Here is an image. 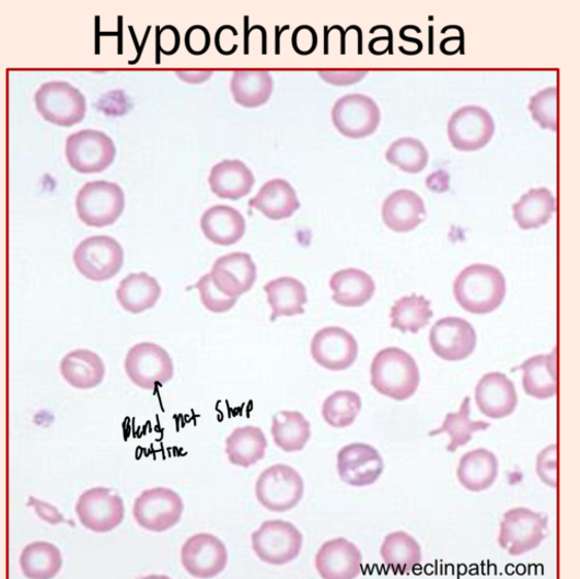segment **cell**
I'll use <instances>...</instances> for the list:
<instances>
[{
	"label": "cell",
	"mask_w": 580,
	"mask_h": 579,
	"mask_svg": "<svg viewBox=\"0 0 580 579\" xmlns=\"http://www.w3.org/2000/svg\"><path fill=\"white\" fill-rule=\"evenodd\" d=\"M255 495L268 510L286 512L295 508L303 499L304 480L295 468L274 465L257 478Z\"/></svg>",
	"instance_id": "52a82bcc"
},
{
	"label": "cell",
	"mask_w": 580,
	"mask_h": 579,
	"mask_svg": "<svg viewBox=\"0 0 580 579\" xmlns=\"http://www.w3.org/2000/svg\"><path fill=\"white\" fill-rule=\"evenodd\" d=\"M268 303L271 306V321L280 316H294L305 312L308 303L306 288L302 281L293 277H280L264 287Z\"/></svg>",
	"instance_id": "4dcf8cb0"
},
{
	"label": "cell",
	"mask_w": 580,
	"mask_h": 579,
	"mask_svg": "<svg viewBox=\"0 0 580 579\" xmlns=\"http://www.w3.org/2000/svg\"><path fill=\"white\" fill-rule=\"evenodd\" d=\"M255 184L252 171L241 160H222L210 172L209 185L220 199L237 201L250 195Z\"/></svg>",
	"instance_id": "603a6c76"
},
{
	"label": "cell",
	"mask_w": 580,
	"mask_h": 579,
	"mask_svg": "<svg viewBox=\"0 0 580 579\" xmlns=\"http://www.w3.org/2000/svg\"><path fill=\"white\" fill-rule=\"evenodd\" d=\"M433 316L431 302L425 297L411 294L397 301L392 309V328L404 334L426 328Z\"/></svg>",
	"instance_id": "f35d334b"
},
{
	"label": "cell",
	"mask_w": 580,
	"mask_h": 579,
	"mask_svg": "<svg viewBox=\"0 0 580 579\" xmlns=\"http://www.w3.org/2000/svg\"><path fill=\"white\" fill-rule=\"evenodd\" d=\"M76 206L79 218L86 227L107 228L115 223L124 212V190L116 183L89 182L79 190Z\"/></svg>",
	"instance_id": "3957f363"
},
{
	"label": "cell",
	"mask_w": 580,
	"mask_h": 579,
	"mask_svg": "<svg viewBox=\"0 0 580 579\" xmlns=\"http://www.w3.org/2000/svg\"><path fill=\"white\" fill-rule=\"evenodd\" d=\"M275 443L286 453L301 452L311 439V425L300 412L282 410L272 418Z\"/></svg>",
	"instance_id": "e575fe53"
},
{
	"label": "cell",
	"mask_w": 580,
	"mask_h": 579,
	"mask_svg": "<svg viewBox=\"0 0 580 579\" xmlns=\"http://www.w3.org/2000/svg\"><path fill=\"white\" fill-rule=\"evenodd\" d=\"M363 557L358 546L346 539L322 544L315 557V567L322 578L352 579L362 571Z\"/></svg>",
	"instance_id": "ffe728a7"
},
{
	"label": "cell",
	"mask_w": 580,
	"mask_h": 579,
	"mask_svg": "<svg viewBox=\"0 0 580 579\" xmlns=\"http://www.w3.org/2000/svg\"><path fill=\"white\" fill-rule=\"evenodd\" d=\"M125 371L144 391L169 383L174 377V363L166 349L153 343H140L128 350Z\"/></svg>",
	"instance_id": "ba28073f"
},
{
	"label": "cell",
	"mask_w": 580,
	"mask_h": 579,
	"mask_svg": "<svg viewBox=\"0 0 580 579\" xmlns=\"http://www.w3.org/2000/svg\"><path fill=\"white\" fill-rule=\"evenodd\" d=\"M518 370L523 371V389L529 396L544 401L557 395V349L529 359Z\"/></svg>",
	"instance_id": "4316f807"
},
{
	"label": "cell",
	"mask_w": 580,
	"mask_h": 579,
	"mask_svg": "<svg viewBox=\"0 0 580 579\" xmlns=\"http://www.w3.org/2000/svg\"><path fill=\"white\" fill-rule=\"evenodd\" d=\"M121 308L140 314L154 308L161 297V286L147 273L131 274L124 278L116 292Z\"/></svg>",
	"instance_id": "f546056e"
},
{
	"label": "cell",
	"mask_w": 580,
	"mask_h": 579,
	"mask_svg": "<svg viewBox=\"0 0 580 579\" xmlns=\"http://www.w3.org/2000/svg\"><path fill=\"white\" fill-rule=\"evenodd\" d=\"M44 507L45 508H42L43 510L36 509L43 520L53 524H56L61 521L59 512L54 507H50L45 503Z\"/></svg>",
	"instance_id": "f907efd6"
},
{
	"label": "cell",
	"mask_w": 580,
	"mask_h": 579,
	"mask_svg": "<svg viewBox=\"0 0 580 579\" xmlns=\"http://www.w3.org/2000/svg\"><path fill=\"white\" fill-rule=\"evenodd\" d=\"M477 336L468 321L448 316L438 321L430 333V345L437 357L448 362H460L472 356Z\"/></svg>",
	"instance_id": "9a60e30c"
},
{
	"label": "cell",
	"mask_w": 580,
	"mask_h": 579,
	"mask_svg": "<svg viewBox=\"0 0 580 579\" xmlns=\"http://www.w3.org/2000/svg\"><path fill=\"white\" fill-rule=\"evenodd\" d=\"M231 90L234 101L242 107L256 108L266 105L274 92V79L268 71H235Z\"/></svg>",
	"instance_id": "d6a6232c"
},
{
	"label": "cell",
	"mask_w": 580,
	"mask_h": 579,
	"mask_svg": "<svg viewBox=\"0 0 580 579\" xmlns=\"http://www.w3.org/2000/svg\"><path fill=\"white\" fill-rule=\"evenodd\" d=\"M116 146L98 130H82L67 140L66 154L70 166L81 174H98L112 166Z\"/></svg>",
	"instance_id": "30bf717a"
},
{
	"label": "cell",
	"mask_w": 580,
	"mask_h": 579,
	"mask_svg": "<svg viewBox=\"0 0 580 579\" xmlns=\"http://www.w3.org/2000/svg\"><path fill=\"white\" fill-rule=\"evenodd\" d=\"M210 276L224 297L239 299L253 288L257 268L248 253L234 252L218 257Z\"/></svg>",
	"instance_id": "d6986e66"
},
{
	"label": "cell",
	"mask_w": 580,
	"mask_h": 579,
	"mask_svg": "<svg viewBox=\"0 0 580 579\" xmlns=\"http://www.w3.org/2000/svg\"><path fill=\"white\" fill-rule=\"evenodd\" d=\"M386 162L408 174L424 172L429 163L426 146L414 138H402L391 144L385 152Z\"/></svg>",
	"instance_id": "ab89813d"
},
{
	"label": "cell",
	"mask_w": 580,
	"mask_h": 579,
	"mask_svg": "<svg viewBox=\"0 0 580 579\" xmlns=\"http://www.w3.org/2000/svg\"><path fill=\"white\" fill-rule=\"evenodd\" d=\"M491 427L488 422L472 421L471 418V398L466 397L457 413L446 414L443 425L440 429L431 431L430 436L434 437L441 433H448L450 443L446 447L448 452L455 453L460 447L466 445L477 431H485Z\"/></svg>",
	"instance_id": "74e56055"
},
{
	"label": "cell",
	"mask_w": 580,
	"mask_h": 579,
	"mask_svg": "<svg viewBox=\"0 0 580 579\" xmlns=\"http://www.w3.org/2000/svg\"><path fill=\"white\" fill-rule=\"evenodd\" d=\"M181 46V36L178 30L173 25L156 28V48L167 56L177 53Z\"/></svg>",
	"instance_id": "c3c4849f"
},
{
	"label": "cell",
	"mask_w": 580,
	"mask_h": 579,
	"mask_svg": "<svg viewBox=\"0 0 580 579\" xmlns=\"http://www.w3.org/2000/svg\"><path fill=\"white\" fill-rule=\"evenodd\" d=\"M20 566L28 578L48 579L60 571L62 557L56 545L44 541L34 542L22 552Z\"/></svg>",
	"instance_id": "8d00e7d4"
},
{
	"label": "cell",
	"mask_w": 580,
	"mask_h": 579,
	"mask_svg": "<svg viewBox=\"0 0 580 579\" xmlns=\"http://www.w3.org/2000/svg\"><path fill=\"white\" fill-rule=\"evenodd\" d=\"M499 472L496 455L487 449H476L465 454L460 463V484L468 491L482 493L490 489Z\"/></svg>",
	"instance_id": "83f0119b"
},
{
	"label": "cell",
	"mask_w": 580,
	"mask_h": 579,
	"mask_svg": "<svg viewBox=\"0 0 580 579\" xmlns=\"http://www.w3.org/2000/svg\"><path fill=\"white\" fill-rule=\"evenodd\" d=\"M381 557L394 572L407 574L421 564L422 551L411 535L399 531L385 536L381 546Z\"/></svg>",
	"instance_id": "d590c367"
},
{
	"label": "cell",
	"mask_w": 580,
	"mask_h": 579,
	"mask_svg": "<svg viewBox=\"0 0 580 579\" xmlns=\"http://www.w3.org/2000/svg\"><path fill=\"white\" fill-rule=\"evenodd\" d=\"M210 46L211 36L207 27L193 25L186 31L185 47L189 54L201 56L209 50Z\"/></svg>",
	"instance_id": "f6af8a7d"
},
{
	"label": "cell",
	"mask_w": 580,
	"mask_h": 579,
	"mask_svg": "<svg viewBox=\"0 0 580 579\" xmlns=\"http://www.w3.org/2000/svg\"><path fill=\"white\" fill-rule=\"evenodd\" d=\"M337 468L341 480L351 487L375 484L384 464L378 450L367 443H351L338 453Z\"/></svg>",
	"instance_id": "ac0fdd59"
},
{
	"label": "cell",
	"mask_w": 580,
	"mask_h": 579,
	"mask_svg": "<svg viewBox=\"0 0 580 579\" xmlns=\"http://www.w3.org/2000/svg\"><path fill=\"white\" fill-rule=\"evenodd\" d=\"M507 293L502 273L492 266L476 264L456 278L454 294L459 304L473 314H488L502 304Z\"/></svg>",
	"instance_id": "6da1fadb"
},
{
	"label": "cell",
	"mask_w": 580,
	"mask_h": 579,
	"mask_svg": "<svg viewBox=\"0 0 580 579\" xmlns=\"http://www.w3.org/2000/svg\"><path fill=\"white\" fill-rule=\"evenodd\" d=\"M63 379L77 390H92L104 381L106 368L98 354L89 349H77L68 354L60 363Z\"/></svg>",
	"instance_id": "484cf974"
},
{
	"label": "cell",
	"mask_w": 580,
	"mask_h": 579,
	"mask_svg": "<svg viewBox=\"0 0 580 579\" xmlns=\"http://www.w3.org/2000/svg\"><path fill=\"white\" fill-rule=\"evenodd\" d=\"M557 444H552L540 453L537 458V465L536 471L545 485L557 488V472H558V465H557Z\"/></svg>",
	"instance_id": "ee69618b"
},
{
	"label": "cell",
	"mask_w": 580,
	"mask_h": 579,
	"mask_svg": "<svg viewBox=\"0 0 580 579\" xmlns=\"http://www.w3.org/2000/svg\"><path fill=\"white\" fill-rule=\"evenodd\" d=\"M35 104L47 121L63 127L82 121L86 114L84 94L63 81L44 83L35 94Z\"/></svg>",
	"instance_id": "5b68a950"
},
{
	"label": "cell",
	"mask_w": 580,
	"mask_h": 579,
	"mask_svg": "<svg viewBox=\"0 0 580 579\" xmlns=\"http://www.w3.org/2000/svg\"><path fill=\"white\" fill-rule=\"evenodd\" d=\"M329 286L334 302L345 308H361L372 300L375 292L372 277L356 268L337 271Z\"/></svg>",
	"instance_id": "f1b7e54d"
},
{
	"label": "cell",
	"mask_w": 580,
	"mask_h": 579,
	"mask_svg": "<svg viewBox=\"0 0 580 579\" xmlns=\"http://www.w3.org/2000/svg\"><path fill=\"white\" fill-rule=\"evenodd\" d=\"M362 409L359 394L350 391H339L330 395L322 406V416L333 428L344 429L356 422Z\"/></svg>",
	"instance_id": "60d3db41"
},
{
	"label": "cell",
	"mask_w": 580,
	"mask_h": 579,
	"mask_svg": "<svg viewBox=\"0 0 580 579\" xmlns=\"http://www.w3.org/2000/svg\"><path fill=\"white\" fill-rule=\"evenodd\" d=\"M303 541L302 533L294 524L268 521L252 534V548L264 563L283 566L300 556Z\"/></svg>",
	"instance_id": "8992f818"
},
{
	"label": "cell",
	"mask_w": 580,
	"mask_h": 579,
	"mask_svg": "<svg viewBox=\"0 0 580 579\" xmlns=\"http://www.w3.org/2000/svg\"><path fill=\"white\" fill-rule=\"evenodd\" d=\"M475 401L483 415L498 420L514 412L519 396L513 382L506 374L492 372L477 383Z\"/></svg>",
	"instance_id": "44dd1931"
},
{
	"label": "cell",
	"mask_w": 580,
	"mask_h": 579,
	"mask_svg": "<svg viewBox=\"0 0 580 579\" xmlns=\"http://www.w3.org/2000/svg\"><path fill=\"white\" fill-rule=\"evenodd\" d=\"M549 519L529 508H513L503 514L499 544L511 556H523L536 548L549 532Z\"/></svg>",
	"instance_id": "277c9868"
},
{
	"label": "cell",
	"mask_w": 580,
	"mask_h": 579,
	"mask_svg": "<svg viewBox=\"0 0 580 579\" xmlns=\"http://www.w3.org/2000/svg\"><path fill=\"white\" fill-rule=\"evenodd\" d=\"M496 132L492 115L479 106H465L448 121V137L460 151H477L486 148Z\"/></svg>",
	"instance_id": "4fadbf2b"
},
{
	"label": "cell",
	"mask_w": 580,
	"mask_h": 579,
	"mask_svg": "<svg viewBox=\"0 0 580 579\" xmlns=\"http://www.w3.org/2000/svg\"><path fill=\"white\" fill-rule=\"evenodd\" d=\"M195 287L200 293L204 306L213 313L229 312L239 301V299L224 297L214 286L210 274L202 276Z\"/></svg>",
	"instance_id": "7bdbcfd3"
},
{
	"label": "cell",
	"mask_w": 580,
	"mask_h": 579,
	"mask_svg": "<svg viewBox=\"0 0 580 579\" xmlns=\"http://www.w3.org/2000/svg\"><path fill=\"white\" fill-rule=\"evenodd\" d=\"M182 565L193 577L212 578L229 563L225 545L217 536L199 533L189 537L181 552Z\"/></svg>",
	"instance_id": "2e32d148"
},
{
	"label": "cell",
	"mask_w": 580,
	"mask_h": 579,
	"mask_svg": "<svg viewBox=\"0 0 580 579\" xmlns=\"http://www.w3.org/2000/svg\"><path fill=\"white\" fill-rule=\"evenodd\" d=\"M558 101L557 86L546 88L532 96L529 109L543 130L558 131Z\"/></svg>",
	"instance_id": "b9f144b4"
},
{
	"label": "cell",
	"mask_w": 580,
	"mask_h": 579,
	"mask_svg": "<svg viewBox=\"0 0 580 579\" xmlns=\"http://www.w3.org/2000/svg\"><path fill=\"white\" fill-rule=\"evenodd\" d=\"M184 512L179 495L167 488L146 490L136 500L134 517L137 523L150 532H166L176 526Z\"/></svg>",
	"instance_id": "7c38bea8"
},
{
	"label": "cell",
	"mask_w": 580,
	"mask_h": 579,
	"mask_svg": "<svg viewBox=\"0 0 580 579\" xmlns=\"http://www.w3.org/2000/svg\"><path fill=\"white\" fill-rule=\"evenodd\" d=\"M427 218L422 198L409 189H399L385 199L382 219L385 227L396 233H408L420 227Z\"/></svg>",
	"instance_id": "7402d4cb"
},
{
	"label": "cell",
	"mask_w": 580,
	"mask_h": 579,
	"mask_svg": "<svg viewBox=\"0 0 580 579\" xmlns=\"http://www.w3.org/2000/svg\"><path fill=\"white\" fill-rule=\"evenodd\" d=\"M292 45L294 50L302 56L312 54L317 46V35L315 30L310 25L299 26L294 31Z\"/></svg>",
	"instance_id": "7dc6e473"
},
{
	"label": "cell",
	"mask_w": 580,
	"mask_h": 579,
	"mask_svg": "<svg viewBox=\"0 0 580 579\" xmlns=\"http://www.w3.org/2000/svg\"><path fill=\"white\" fill-rule=\"evenodd\" d=\"M267 447V438L260 428L243 427L225 440V454L233 465L248 468L265 458Z\"/></svg>",
	"instance_id": "836d02e7"
},
{
	"label": "cell",
	"mask_w": 580,
	"mask_h": 579,
	"mask_svg": "<svg viewBox=\"0 0 580 579\" xmlns=\"http://www.w3.org/2000/svg\"><path fill=\"white\" fill-rule=\"evenodd\" d=\"M80 523L95 533H108L118 528L125 517L123 499L107 488L85 491L76 507Z\"/></svg>",
	"instance_id": "5bb4252c"
},
{
	"label": "cell",
	"mask_w": 580,
	"mask_h": 579,
	"mask_svg": "<svg viewBox=\"0 0 580 579\" xmlns=\"http://www.w3.org/2000/svg\"><path fill=\"white\" fill-rule=\"evenodd\" d=\"M368 73L369 72L366 70H328L320 71L318 77L329 84L347 86L359 83L368 76Z\"/></svg>",
	"instance_id": "bcb514c9"
},
{
	"label": "cell",
	"mask_w": 580,
	"mask_h": 579,
	"mask_svg": "<svg viewBox=\"0 0 580 579\" xmlns=\"http://www.w3.org/2000/svg\"><path fill=\"white\" fill-rule=\"evenodd\" d=\"M176 76L188 84H202L207 82L212 76V71H177Z\"/></svg>",
	"instance_id": "681fc988"
},
{
	"label": "cell",
	"mask_w": 580,
	"mask_h": 579,
	"mask_svg": "<svg viewBox=\"0 0 580 579\" xmlns=\"http://www.w3.org/2000/svg\"><path fill=\"white\" fill-rule=\"evenodd\" d=\"M201 230L206 239L213 244L231 246L243 239L246 222L243 215L235 208L218 205L204 213Z\"/></svg>",
	"instance_id": "d4e9b609"
},
{
	"label": "cell",
	"mask_w": 580,
	"mask_h": 579,
	"mask_svg": "<svg viewBox=\"0 0 580 579\" xmlns=\"http://www.w3.org/2000/svg\"><path fill=\"white\" fill-rule=\"evenodd\" d=\"M420 380L415 360L397 347L380 350L371 366L373 389L397 402L410 398L420 385Z\"/></svg>",
	"instance_id": "7a4b0ae2"
},
{
	"label": "cell",
	"mask_w": 580,
	"mask_h": 579,
	"mask_svg": "<svg viewBox=\"0 0 580 579\" xmlns=\"http://www.w3.org/2000/svg\"><path fill=\"white\" fill-rule=\"evenodd\" d=\"M311 354L320 367L329 371H344L357 362L359 344L347 331L327 327L314 335Z\"/></svg>",
	"instance_id": "e0dca14e"
},
{
	"label": "cell",
	"mask_w": 580,
	"mask_h": 579,
	"mask_svg": "<svg viewBox=\"0 0 580 579\" xmlns=\"http://www.w3.org/2000/svg\"><path fill=\"white\" fill-rule=\"evenodd\" d=\"M557 210L552 190L533 188L512 206L513 219L524 231L537 230L549 222Z\"/></svg>",
	"instance_id": "1f68e13d"
},
{
	"label": "cell",
	"mask_w": 580,
	"mask_h": 579,
	"mask_svg": "<svg viewBox=\"0 0 580 579\" xmlns=\"http://www.w3.org/2000/svg\"><path fill=\"white\" fill-rule=\"evenodd\" d=\"M73 259L85 278L102 282L118 275L124 265V250L113 238L91 236L78 245Z\"/></svg>",
	"instance_id": "9c48e42d"
},
{
	"label": "cell",
	"mask_w": 580,
	"mask_h": 579,
	"mask_svg": "<svg viewBox=\"0 0 580 579\" xmlns=\"http://www.w3.org/2000/svg\"><path fill=\"white\" fill-rule=\"evenodd\" d=\"M248 206L277 221L292 217L301 208L297 190L282 178L267 182Z\"/></svg>",
	"instance_id": "cb8c5ba5"
},
{
	"label": "cell",
	"mask_w": 580,
	"mask_h": 579,
	"mask_svg": "<svg viewBox=\"0 0 580 579\" xmlns=\"http://www.w3.org/2000/svg\"><path fill=\"white\" fill-rule=\"evenodd\" d=\"M337 131L348 139L359 140L372 136L381 121V112L370 96L351 93L341 96L332 112Z\"/></svg>",
	"instance_id": "8fae6325"
}]
</instances>
